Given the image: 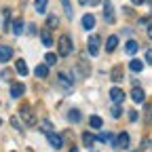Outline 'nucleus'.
I'll return each mask as SVG.
<instances>
[{
	"label": "nucleus",
	"mask_w": 152,
	"mask_h": 152,
	"mask_svg": "<svg viewBox=\"0 0 152 152\" xmlns=\"http://www.w3.org/2000/svg\"><path fill=\"white\" fill-rule=\"evenodd\" d=\"M83 144H85L87 148H91V146L95 144V137L91 135V133H89V131H87V133H83Z\"/></svg>",
	"instance_id": "aec40b11"
},
{
	"label": "nucleus",
	"mask_w": 152,
	"mask_h": 152,
	"mask_svg": "<svg viewBox=\"0 0 152 152\" xmlns=\"http://www.w3.org/2000/svg\"><path fill=\"white\" fill-rule=\"evenodd\" d=\"M91 4H99V0H91Z\"/></svg>",
	"instance_id": "f704fd0d"
},
{
	"label": "nucleus",
	"mask_w": 152,
	"mask_h": 152,
	"mask_svg": "<svg viewBox=\"0 0 152 152\" xmlns=\"http://www.w3.org/2000/svg\"><path fill=\"white\" fill-rule=\"evenodd\" d=\"M61 4H64V11H66V15L72 19V7H70V0H61Z\"/></svg>",
	"instance_id": "bb28decb"
},
{
	"label": "nucleus",
	"mask_w": 152,
	"mask_h": 152,
	"mask_svg": "<svg viewBox=\"0 0 152 152\" xmlns=\"http://www.w3.org/2000/svg\"><path fill=\"white\" fill-rule=\"evenodd\" d=\"M112 144H114V148H129V135L127 133H118V137H114L112 140Z\"/></svg>",
	"instance_id": "39448f33"
},
{
	"label": "nucleus",
	"mask_w": 152,
	"mask_h": 152,
	"mask_svg": "<svg viewBox=\"0 0 152 152\" xmlns=\"http://www.w3.org/2000/svg\"><path fill=\"white\" fill-rule=\"evenodd\" d=\"M129 70H131V72H142V70H144V61L131 59V61H129Z\"/></svg>",
	"instance_id": "f3484780"
},
{
	"label": "nucleus",
	"mask_w": 152,
	"mask_h": 152,
	"mask_svg": "<svg viewBox=\"0 0 152 152\" xmlns=\"http://www.w3.org/2000/svg\"><path fill=\"white\" fill-rule=\"evenodd\" d=\"M129 118H131V121H137V112L131 110V112H129Z\"/></svg>",
	"instance_id": "2f4dec72"
},
{
	"label": "nucleus",
	"mask_w": 152,
	"mask_h": 152,
	"mask_svg": "<svg viewBox=\"0 0 152 152\" xmlns=\"http://www.w3.org/2000/svg\"><path fill=\"white\" fill-rule=\"evenodd\" d=\"M137 49H140V45H137L135 40H129V42H127V47H125V53H127V55H135V53H137Z\"/></svg>",
	"instance_id": "2eb2a0df"
},
{
	"label": "nucleus",
	"mask_w": 152,
	"mask_h": 152,
	"mask_svg": "<svg viewBox=\"0 0 152 152\" xmlns=\"http://www.w3.org/2000/svg\"><path fill=\"white\" fill-rule=\"evenodd\" d=\"M70 152H78V148H72V150H70Z\"/></svg>",
	"instance_id": "e433bc0d"
},
{
	"label": "nucleus",
	"mask_w": 152,
	"mask_h": 152,
	"mask_svg": "<svg viewBox=\"0 0 152 152\" xmlns=\"http://www.w3.org/2000/svg\"><path fill=\"white\" fill-rule=\"evenodd\" d=\"M150 59H152V53H150V49L146 51V64H150Z\"/></svg>",
	"instance_id": "473e14b6"
},
{
	"label": "nucleus",
	"mask_w": 152,
	"mask_h": 152,
	"mask_svg": "<svg viewBox=\"0 0 152 152\" xmlns=\"http://www.w3.org/2000/svg\"><path fill=\"white\" fill-rule=\"evenodd\" d=\"M47 140H49L51 148H55V150H59V148L64 146V137H61V135H57L55 131H49V133H47Z\"/></svg>",
	"instance_id": "20e7f679"
},
{
	"label": "nucleus",
	"mask_w": 152,
	"mask_h": 152,
	"mask_svg": "<svg viewBox=\"0 0 152 152\" xmlns=\"http://www.w3.org/2000/svg\"><path fill=\"white\" fill-rule=\"evenodd\" d=\"M11 57H13V49L2 45V47H0V61H9Z\"/></svg>",
	"instance_id": "f8f14e48"
},
{
	"label": "nucleus",
	"mask_w": 152,
	"mask_h": 152,
	"mask_svg": "<svg viewBox=\"0 0 152 152\" xmlns=\"http://www.w3.org/2000/svg\"><path fill=\"white\" fill-rule=\"evenodd\" d=\"M11 125H13V127H15L17 131H19V129H21V123H19V121H17V116H13V118H11Z\"/></svg>",
	"instance_id": "c756f323"
},
{
	"label": "nucleus",
	"mask_w": 152,
	"mask_h": 152,
	"mask_svg": "<svg viewBox=\"0 0 152 152\" xmlns=\"http://www.w3.org/2000/svg\"><path fill=\"white\" fill-rule=\"evenodd\" d=\"M55 23H57V17H55V15H51V17H49V30H51Z\"/></svg>",
	"instance_id": "7c9ffc66"
},
{
	"label": "nucleus",
	"mask_w": 152,
	"mask_h": 152,
	"mask_svg": "<svg viewBox=\"0 0 152 152\" xmlns=\"http://www.w3.org/2000/svg\"><path fill=\"white\" fill-rule=\"evenodd\" d=\"M68 121H70V123H78V121H80V112H78V110H70Z\"/></svg>",
	"instance_id": "5701e85b"
},
{
	"label": "nucleus",
	"mask_w": 152,
	"mask_h": 152,
	"mask_svg": "<svg viewBox=\"0 0 152 152\" xmlns=\"http://www.w3.org/2000/svg\"><path fill=\"white\" fill-rule=\"evenodd\" d=\"M131 2H133V4H144L146 0H131Z\"/></svg>",
	"instance_id": "72a5a7b5"
},
{
	"label": "nucleus",
	"mask_w": 152,
	"mask_h": 152,
	"mask_svg": "<svg viewBox=\"0 0 152 152\" xmlns=\"http://www.w3.org/2000/svg\"><path fill=\"white\" fill-rule=\"evenodd\" d=\"M78 2H80V4H87V2H89V0H78Z\"/></svg>",
	"instance_id": "c9c22d12"
},
{
	"label": "nucleus",
	"mask_w": 152,
	"mask_h": 152,
	"mask_svg": "<svg viewBox=\"0 0 152 152\" xmlns=\"http://www.w3.org/2000/svg\"><path fill=\"white\" fill-rule=\"evenodd\" d=\"M131 99L135 102V104H142L144 99H146V93H144V89H140L137 85L133 87V91H131Z\"/></svg>",
	"instance_id": "0eeeda50"
},
{
	"label": "nucleus",
	"mask_w": 152,
	"mask_h": 152,
	"mask_svg": "<svg viewBox=\"0 0 152 152\" xmlns=\"http://www.w3.org/2000/svg\"><path fill=\"white\" fill-rule=\"evenodd\" d=\"M11 28H13V34H15V36H21V34H23V21H21V19H17Z\"/></svg>",
	"instance_id": "6ab92c4d"
},
{
	"label": "nucleus",
	"mask_w": 152,
	"mask_h": 152,
	"mask_svg": "<svg viewBox=\"0 0 152 152\" xmlns=\"http://www.w3.org/2000/svg\"><path fill=\"white\" fill-rule=\"evenodd\" d=\"M57 80H59V85H61V87H66V89H70V87L74 85V80L70 78L68 74H64V72H61V74H57Z\"/></svg>",
	"instance_id": "9b49d317"
},
{
	"label": "nucleus",
	"mask_w": 152,
	"mask_h": 152,
	"mask_svg": "<svg viewBox=\"0 0 152 152\" xmlns=\"http://www.w3.org/2000/svg\"><path fill=\"white\" fill-rule=\"evenodd\" d=\"M93 26H95V17H93V15H89V13H87V15H85V17H83V28H85V30H91V28H93Z\"/></svg>",
	"instance_id": "dca6fc26"
},
{
	"label": "nucleus",
	"mask_w": 152,
	"mask_h": 152,
	"mask_svg": "<svg viewBox=\"0 0 152 152\" xmlns=\"http://www.w3.org/2000/svg\"><path fill=\"white\" fill-rule=\"evenodd\" d=\"M104 17H106V21H112V19H114V15H112V4H110V2H106V11H104Z\"/></svg>",
	"instance_id": "a878e982"
},
{
	"label": "nucleus",
	"mask_w": 152,
	"mask_h": 152,
	"mask_svg": "<svg viewBox=\"0 0 152 152\" xmlns=\"http://www.w3.org/2000/svg\"><path fill=\"white\" fill-rule=\"evenodd\" d=\"M19 116L23 118V123H26L28 127H34V125H36V116H34V112H32V108H30L28 104H23L21 108H19Z\"/></svg>",
	"instance_id": "f03ea898"
},
{
	"label": "nucleus",
	"mask_w": 152,
	"mask_h": 152,
	"mask_svg": "<svg viewBox=\"0 0 152 152\" xmlns=\"http://www.w3.org/2000/svg\"><path fill=\"white\" fill-rule=\"evenodd\" d=\"M110 114H112V118H121V114H123L121 106H118V104H114V106H112V110H110Z\"/></svg>",
	"instance_id": "393cba45"
},
{
	"label": "nucleus",
	"mask_w": 152,
	"mask_h": 152,
	"mask_svg": "<svg viewBox=\"0 0 152 152\" xmlns=\"http://www.w3.org/2000/svg\"><path fill=\"white\" fill-rule=\"evenodd\" d=\"M57 49H59V55H61V57H68V55L72 53V40H70L68 34L59 36V40H57Z\"/></svg>",
	"instance_id": "f257e3e1"
},
{
	"label": "nucleus",
	"mask_w": 152,
	"mask_h": 152,
	"mask_svg": "<svg viewBox=\"0 0 152 152\" xmlns=\"http://www.w3.org/2000/svg\"><path fill=\"white\" fill-rule=\"evenodd\" d=\"M40 127H42V131H45V133H49V131H51V129H53V127H51V123H49V121H40Z\"/></svg>",
	"instance_id": "cd10ccee"
},
{
	"label": "nucleus",
	"mask_w": 152,
	"mask_h": 152,
	"mask_svg": "<svg viewBox=\"0 0 152 152\" xmlns=\"http://www.w3.org/2000/svg\"><path fill=\"white\" fill-rule=\"evenodd\" d=\"M0 125H2V121H0Z\"/></svg>",
	"instance_id": "4c0bfd02"
},
{
	"label": "nucleus",
	"mask_w": 152,
	"mask_h": 152,
	"mask_svg": "<svg viewBox=\"0 0 152 152\" xmlns=\"http://www.w3.org/2000/svg\"><path fill=\"white\" fill-rule=\"evenodd\" d=\"M15 70L21 74V76H28V72H30V70H28V64H26L23 59H17V61H15Z\"/></svg>",
	"instance_id": "ddd939ff"
},
{
	"label": "nucleus",
	"mask_w": 152,
	"mask_h": 152,
	"mask_svg": "<svg viewBox=\"0 0 152 152\" xmlns=\"http://www.w3.org/2000/svg\"><path fill=\"white\" fill-rule=\"evenodd\" d=\"M110 99H112L114 104H121V102L125 99V93H123V91H121L118 87H114V89L110 91Z\"/></svg>",
	"instance_id": "9d476101"
},
{
	"label": "nucleus",
	"mask_w": 152,
	"mask_h": 152,
	"mask_svg": "<svg viewBox=\"0 0 152 152\" xmlns=\"http://www.w3.org/2000/svg\"><path fill=\"white\" fill-rule=\"evenodd\" d=\"M34 74L38 76V78H47V74H49V66L38 64V66H36V70H34Z\"/></svg>",
	"instance_id": "4468645a"
},
{
	"label": "nucleus",
	"mask_w": 152,
	"mask_h": 152,
	"mask_svg": "<svg viewBox=\"0 0 152 152\" xmlns=\"http://www.w3.org/2000/svg\"><path fill=\"white\" fill-rule=\"evenodd\" d=\"M57 64V55L55 53H47L45 55V66H55Z\"/></svg>",
	"instance_id": "4be33fe9"
},
{
	"label": "nucleus",
	"mask_w": 152,
	"mask_h": 152,
	"mask_svg": "<svg viewBox=\"0 0 152 152\" xmlns=\"http://www.w3.org/2000/svg\"><path fill=\"white\" fill-rule=\"evenodd\" d=\"M0 76H2L4 80H11V70H7V68H4L2 72H0Z\"/></svg>",
	"instance_id": "c85d7f7f"
},
{
	"label": "nucleus",
	"mask_w": 152,
	"mask_h": 152,
	"mask_svg": "<svg viewBox=\"0 0 152 152\" xmlns=\"http://www.w3.org/2000/svg\"><path fill=\"white\" fill-rule=\"evenodd\" d=\"M89 123H91V127H93V129H102V125H104V121H102L99 116H95V114L89 118Z\"/></svg>",
	"instance_id": "412c9836"
},
{
	"label": "nucleus",
	"mask_w": 152,
	"mask_h": 152,
	"mask_svg": "<svg viewBox=\"0 0 152 152\" xmlns=\"http://www.w3.org/2000/svg\"><path fill=\"white\" fill-rule=\"evenodd\" d=\"M99 42H102V40H99V36H97V34H93V36L89 38V42H87V51H89L93 57L99 53Z\"/></svg>",
	"instance_id": "7ed1b4c3"
},
{
	"label": "nucleus",
	"mask_w": 152,
	"mask_h": 152,
	"mask_svg": "<svg viewBox=\"0 0 152 152\" xmlns=\"http://www.w3.org/2000/svg\"><path fill=\"white\" fill-rule=\"evenodd\" d=\"M110 78H112L114 83H121V80H125L123 68H121V66H114V68H112V72H110Z\"/></svg>",
	"instance_id": "6e6552de"
},
{
	"label": "nucleus",
	"mask_w": 152,
	"mask_h": 152,
	"mask_svg": "<svg viewBox=\"0 0 152 152\" xmlns=\"http://www.w3.org/2000/svg\"><path fill=\"white\" fill-rule=\"evenodd\" d=\"M23 93H26V87H23V83H13V85H11V97L19 99Z\"/></svg>",
	"instance_id": "423d86ee"
},
{
	"label": "nucleus",
	"mask_w": 152,
	"mask_h": 152,
	"mask_svg": "<svg viewBox=\"0 0 152 152\" xmlns=\"http://www.w3.org/2000/svg\"><path fill=\"white\" fill-rule=\"evenodd\" d=\"M116 47H118V38H116V36H110V38H108V42H106V51L112 53Z\"/></svg>",
	"instance_id": "a211bd4d"
},
{
	"label": "nucleus",
	"mask_w": 152,
	"mask_h": 152,
	"mask_svg": "<svg viewBox=\"0 0 152 152\" xmlns=\"http://www.w3.org/2000/svg\"><path fill=\"white\" fill-rule=\"evenodd\" d=\"M40 40H42L45 47H53V36H51V30L49 28L40 30Z\"/></svg>",
	"instance_id": "1a4fd4ad"
},
{
	"label": "nucleus",
	"mask_w": 152,
	"mask_h": 152,
	"mask_svg": "<svg viewBox=\"0 0 152 152\" xmlns=\"http://www.w3.org/2000/svg\"><path fill=\"white\" fill-rule=\"evenodd\" d=\"M47 2H49V0H36V2H34L36 11H38V13H45V11H47Z\"/></svg>",
	"instance_id": "b1692460"
}]
</instances>
